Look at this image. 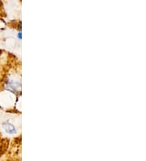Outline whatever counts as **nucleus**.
<instances>
[{
    "label": "nucleus",
    "instance_id": "f257e3e1",
    "mask_svg": "<svg viewBox=\"0 0 146 161\" xmlns=\"http://www.w3.org/2000/svg\"><path fill=\"white\" fill-rule=\"evenodd\" d=\"M3 128L5 131L9 134H14L16 133V128L14 127V125L12 124H11L9 122H3Z\"/></svg>",
    "mask_w": 146,
    "mask_h": 161
},
{
    "label": "nucleus",
    "instance_id": "f03ea898",
    "mask_svg": "<svg viewBox=\"0 0 146 161\" xmlns=\"http://www.w3.org/2000/svg\"><path fill=\"white\" fill-rule=\"evenodd\" d=\"M3 161H20V160H19V158L13 156V157H7Z\"/></svg>",
    "mask_w": 146,
    "mask_h": 161
}]
</instances>
